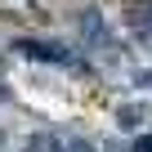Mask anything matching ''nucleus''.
<instances>
[{
	"label": "nucleus",
	"instance_id": "6",
	"mask_svg": "<svg viewBox=\"0 0 152 152\" xmlns=\"http://www.w3.org/2000/svg\"><path fill=\"white\" fill-rule=\"evenodd\" d=\"M5 99H9V90H5V85H0V103H5Z\"/></svg>",
	"mask_w": 152,
	"mask_h": 152
},
{
	"label": "nucleus",
	"instance_id": "7",
	"mask_svg": "<svg viewBox=\"0 0 152 152\" xmlns=\"http://www.w3.org/2000/svg\"><path fill=\"white\" fill-rule=\"evenodd\" d=\"M0 148H5V134H0Z\"/></svg>",
	"mask_w": 152,
	"mask_h": 152
},
{
	"label": "nucleus",
	"instance_id": "3",
	"mask_svg": "<svg viewBox=\"0 0 152 152\" xmlns=\"http://www.w3.org/2000/svg\"><path fill=\"white\" fill-rule=\"evenodd\" d=\"M125 23L139 27V31H148V27H152V5H134V9L125 14Z\"/></svg>",
	"mask_w": 152,
	"mask_h": 152
},
{
	"label": "nucleus",
	"instance_id": "1",
	"mask_svg": "<svg viewBox=\"0 0 152 152\" xmlns=\"http://www.w3.org/2000/svg\"><path fill=\"white\" fill-rule=\"evenodd\" d=\"M14 49H18V54H27V58H49V63H72V54H67L63 45H45V40H14Z\"/></svg>",
	"mask_w": 152,
	"mask_h": 152
},
{
	"label": "nucleus",
	"instance_id": "2",
	"mask_svg": "<svg viewBox=\"0 0 152 152\" xmlns=\"http://www.w3.org/2000/svg\"><path fill=\"white\" fill-rule=\"evenodd\" d=\"M81 31H85V36H90L94 45H103V40H107V27H103V18H99L94 9H90V14L81 18Z\"/></svg>",
	"mask_w": 152,
	"mask_h": 152
},
{
	"label": "nucleus",
	"instance_id": "4",
	"mask_svg": "<svg viewBox=\"0 0 152 152\" xmlns=\"http://www.w3.org/2000/svg\"><path fill=\"white\" fill-rule=\"evenodd\" d=\"M130 152H152V134H143V139H134V148Z\"/></svg>",
	"mask_w": 152,
	"mask_h": 152
},
{
	"label": "nucleus",
	"instance_id": "5",
	"mask_svg": "<svg viewBox=\"0 0 152 152\" xmlns=\"http://www.w3.org/2000/svg\"><path fill=\"white\" fill-rule=\"evenodd\" d=\"M72 152H94V143H72Z\"/></svg>",
	"mask_w": 152,
	"mask_h": 152
}]
</instances>
